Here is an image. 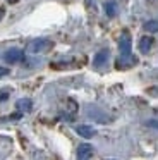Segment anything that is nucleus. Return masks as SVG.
I'll return each instance as SVG.
<instances>
[{
  "label": "nucleus",
  "mask_w": 158,
  "mask_h": 160,
  "mask_svg": "<svg viewBox=\"0 0 158 160\" xmlns=\"http://www.w3.org/2000/svg\"><path fill=\"white\" fill-rule=\"evenodd\" d=\"M91 155H93V146L89 145V143L79 145V148H77V158L79 160H88Z\"/></svg>",
  "instance_id": "nucleus-5"
},
{
  "label": "nucleus",
  "mask_w": 158,
  "mask_h": 160,
  "mask_svg": "<svg viewBox=\"0 0 158 160\" xmlns=\"http://www.w3.org/2000/svg\"><path fill=\"white\" fill-rule=\"evenodd\" d=\"M105 12L108 18H115L117 16V4L115 2H105Z\"/></svg>",
  "instance_id": "nucleus-10"
},
{
  "label": "nucleus",
  "mask_w": 158,
  "mask_h": 160,
  "mask_svg": "<svg viewBox=\"0 0 158 160\" xmlns=\"http://www.w3.org/2000/svg\"><path fill=\"white\" fill-rule=\"evenodd\" d=\"M31 107H33V102H31L29 98H21V100L17 102V110L19 112H29Z\"/></svg>",
  "instance_id": "nucleus-8"
},
{
  "label": "nucleus",
  "mask_w": 158,
  "mask_h": 160,
  "mask_svg": "<svg viewBox=\"0 0 158 160\" xmlns=\"http://www.w3.org/2000/svg\"><path fill=\"white\" fill-rule=\"evenodd\" d=\"M151 47H153V38H151V36H141V40H139L141 53H148L151 50Z\"/></svg>",
  "instance_id": "nucleus-6"
},
{
  "label": "nucleus",
  "mask_w": 158,
  "mask_h": 160,
  "mask_svg": "<svg viewBox=\"0 0 158 160\" xmlns=\"http://www.w3.org/2000/svg\"><path fill=\"white\" fill-rule=\"evenodd\" d=\"M7 2H9V4H17L19 0H7Z\"/></svg>",
  "instance_id": "nucleus-17"
},
{
  "label": "nucleus",
  "mask_w": 158,
  "mask_h": 160,
  "mask_svg": "<svg viewBox=\"0 0 158 160\" xmlns=\"http://www.w3.org/2000/svg\"><path fill=\"white\" fill-rule=\"evenodd\" d=\"M21 115H22V112H17V114H12L9 119H12V121H17V119H21Z\"/></svg>",
  "instance_id": "nucleus-13"
},
{
  "label": "nucleus",
  "mask_w": 158,
  "mask_h": 160,
  "mask_svg": "<svg viewBox=\"0 0 158 160\" xmlns=\"http://www.w3.org/2000/svg\"><path fill=\"white\" fill-rule=\"evenodd\" d=\"M53 47V42L52 40H47V38H36L27 45V52L31 53H43V52H48L52 50Z\"/></svg>",
  "instance_id": "nucleus-1"
},
{
  "label": "nucleus",
  "mask_w": 158,
  "mask_h": 160,
  "mask_svg": "<svg viewBox=\"0 0 158 160\" xmlns=\"http://www.w3.org/2000/svg\"><path fill=\"white\" fill-rule=\"evenodd\" d=\"M7 74H9V69H7V67H0V78L7 76Z\"/></svg>",
  "instance_id": "nucleus-12"
},
{
  "label": "nucleus",
  "mask_w": 158,
  "mask_h": 160,
  "mask_svg": "<svg viewBox=\"0 0 158 160\" xmlns=\"http://www.w3.org/2000/svg\"><path fill=\"white\" fill-rule=\"evenodd\" d=\"M3 59H5L9 64L22 62V59H24V52H22V50H19V48H10V50H7V52H5Z\"/></svg>",
  "instance_id": "nucleus-3"
},
{
  "label": "nucleus",
  "mask_w": 158,
  "mask_h": 160,
  "mask_svg": "<svg viewBox=\"0 0 158 160\" xmlns=\"http://www.w3.org/2000/svg\"><path fill=\"white\" fill-rule=\"evenodd\" d=\"M131 47H132V42H131V35L127 31H124L119 38V52L120 55H129L131 53Z\"/></svg>",
  "instance_id": "nucleus-2"
},
{
  "label": "nucleus",
  "mask_w": 158,
  "mask_h": 160,
  "mask_svg": "<svg viewBox=\"0 0 158 160\" xmlns=\"http://www.w3.org/2000/svg\"><path fill=\"white\" fill-rule=\"evenodd\" d=\"M86 7H93V0H86Z\"/></svg>",
  "instance_id": "nucleus-16"
},
{
  "label": "nucleus",
  "mask_w": 158,
  "mask_h": 160,
  "mask_svg": "<svg viewBox=\"0 0 158 160\" xmlns=\"http://www.w3.org/2000/svg\"><path fill=\"white\" fill-rule=\"evenodd\" d=\"M148 126H151V128L158 129V121H148Z\"/></svg>",
  "instance_id": "nucleus-14"
},
{
  "label": "nucleus",
  "mask_w": 158,
  "mask_h": 160,
  "mask_svg": "<svg viewBox=\"0 0 158 160\" xmlns=\"http://www.w3.org/2000/svg\"><path fill=\"white\" fill-rule=\"evenodd\" d=\"M143 28H144V31H148V33H156L158 31V21H155V19L146 21Z\"/></svg>",
  "instance_id": "nucleus-11"
},
{
  "label": "nucleus",
  "mask_w": 158,
  "mask_h": 160,
  "mask_svg": "<svg viewBox=\"0 0 158 160\" xmlns=\"http://www.w3.org/2000/svg\"><path fill=\"white\" fill-rule=\"evenodd\" d=\"M106 59H108V50H101V52H98L95 55V66H103V64L106 62Z\"/></svg>",
  "instance_id": "nucleus-9"
},
{
  "label": "nucleus",
  "mask_w": 158,
  "mask_h": 160,
  "mask_svg": "<svg viewBox=\"0 0 158 160\" xmlns=\"http://www.w3.org/2000/svg\"><path fill=\"white\" fill-rule=\"evenodd\" d=\"M136 64V59L132 55H120L119 59L115 60V67L117 69H127V67H132Z\"/></svg>",
  "instance_id": "nucleus-4"
},
{
  "label": "nucleus",
  "mask_w": 158,
  "mask_h": 160,
  "mask_svg": "<svg viewBox=\"0 0 158 160\" xmlns=\"http://www.w3.org/2000/svg\"><path fill=\"white\" fill-rule=\"evenodd\" d=\"M76 131H77L79 136H82V138H88V139L95 136V129H93L91 126H77V129H76Z\"/></svg>",
  "instance_id": "nucleus-7"
},
{
  "label": "nucleus",
  "mask_w": 158,
  "mask_h": 160,
  "mask_svg": "<svg viewBox=\"0 0 158 160\" xmlns=\"http://www.w3.org/2000/svg\"><path fill=\"white\" fill-rule=\"evenodd\" d=\"M9 98V93H0V100H7Z\"/></svg>",
  "instance_id": "nucleus-15"
}]
</instances>
